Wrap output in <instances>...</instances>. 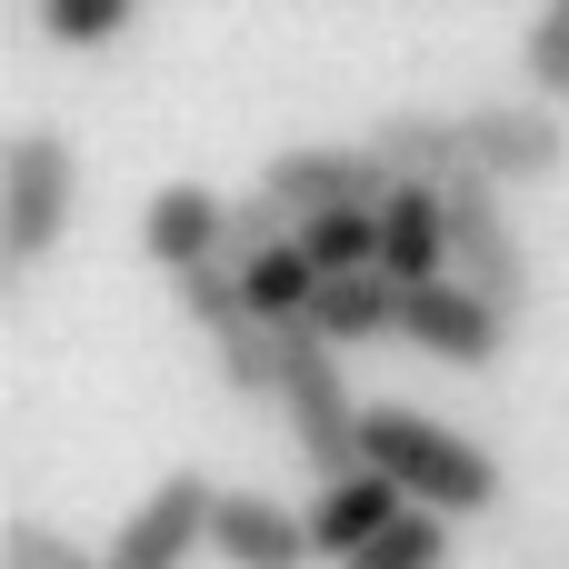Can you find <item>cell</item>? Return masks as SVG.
I'll return each instance as SVG.
<instances>
[{
    "label": "cell",
    "instance_id": "obj_1",
    "mask_svg": "<svg viewBox=\"0 0 569 569\" xmlns=\"http://www.w3.org/2000/svg\"><path fill=\"white\" fill-rule=\"evenodd\" d=\"M360 470H380L410 510H440V520H480L500 510V460L430 420V410H400V400H370V430H360Z\"/></svg>",
    "mask_w": 569,
    "mask_h": 569
},
{
    "label": "cell",
    "instance_id": "obj_2",
    "mask_svg": "<svg viewBox=\"0 0 569 569\" xmlns=\"http://www.w3.org/2000/svg\"><path fill=\"white\" fill-rule=\"evenodd\" d=\"M80 210V160L60 130H10L0 140V280L20 290Z\"/></svg>",
    "mask_w": 569,
    "mask_h": 569
},
{
    "label": "cell",
    "instance_id": "obj_3",
    "mask_svg": "<svg viewBox=\"0 0 569 569\" xmlns=\"http://www.w3.org/2000/svg\"><path fill=\"white\" fill-rule=\"evenodd\" d=\"M450 280L480 290L500 320L530 310V240H520V220H510V190L480 180V170L450 180Z\"/></svg>",
    "mask_w": 569,
    "mask_h": 569
},
{
    "label": "cell",
    "instance_id": "obj_4",
    "mask_svg": "<svg viewBox=\"0 0 569 569\" xmlns=\"http://www.w3.org/2000/svg\"><path fill=\"white\" fill-rule=\"evenodd\" d=\"M460 150H470V170H480V180L530 190V180H560L569 130H560V110H550V100L510 90V100H470V110H460Z\"/></svg>",
    "mask_w": 569,
    "mask_h": 569
},
{
    "label": "cell",
    "instance_id": "obj_5",
    "mask_svg": "<svg viewBox=\"0 0 569 569\" xmlns=\"http://www.w3.org/2000/svg\"><path fill=\"white\" fill-rule=\"evenodd\" d=\"M210 520H220V480H210V470H170V480L110 530L100 560L110 569H190L210 550Z\"/></svg>",
    "mask_w": 569,
    "mask_h": 569
},
{
    "label": "cell",
    "instance_id": "obj_6",
    "mask_svg": "<svg viewBox=\"0 0 569 569\" xmlns=\"http://www.w3.org/2000/svg\"><path fill=\"white\" fill-rule=\"evenodd\" d=\"M260 190L310 230V220H340V210H380V200H390V170H380L370 150H330V140H320V150H280V160L260 170Z\"/></svg>",
    "mask_w": 569,
    "mask_h": 569
},
{
    "label": "cell",
    "instance_id": "obj_7",
    "mask_svg": "<svg viewBox=\"0 0 569 569\" xmlns=\"http://www.w3.org/2000/svg\"><path fill=\"white\" fill-rule=\"evenodd\" d=\"M400 340H410L420 360H440V370H490V360L510 350V320H500L480 290L440 280V290H400Z\"/></svg>",
    "mask_w": 569,
    "mask_h": 569
},
{
    "label": "cell",
    "instance_id": "obj_8",
    "mask_svg": "<svg viewBox=\"0 0 569 569\" xmlns=\"http://www.w3.org/2000/svg\"><path fill=\"white\" fill-rule=\"evenodd\" d=\"M210 560L220 569H310V510L270 500V490H220V520H210Z\"/></svg>",
    "mask_w": 569,
    "mask_h": 569
},
{
    "label": "cell",
    "instance_id": "obj_9",
    "mask_svg": "<svg viewBox=\"0 0 569 569\" xmlns=\"http://www.w3.org/2000/svg\"><path fill=\"white\" fill-rule=\"evenodd\" d=\"M360 150L390 170V190H450V180H470V150H460V110H380Z\"/></svg>",
    "mask_w": 569,
    "mask_h": 569
},
{
    "label": "cell",
    "instance_id": "obj_10",
    "mask_svg": "<svg viewBox=\"0 0 569 569\" xmlns=\"http://www.w3.org/2000/svg\"><path fill=\"white\" fill-rule=\"evenodd\" d=\"M140 250H150V270H170V280L210 270V260L230 250V200H220V190H200V180L150 190V210H140Z\"/></svg>",
    "mask_w": 569,
    "mask_h": 569
},
{
    "label": "cell",
    "instance_id": "obj_11",
    "mask_svg": "<svg viewBox=\"0 0 569 569\" xmlns=\"http://www.w3.org/2000/svg\"><path fill=\"white\" fill-rule=\"evenodd\" d=\"M380 270L400 290H440L450 280V190H390L380 200Z\"/></svg>",
    "mask_w": 569,
    "mask_h": 569
},
{
    "label": "cell",
    "instance_id": "obj_12",
    "mask_svg": "<svg viewBox=\"0 0 569 569\" xmlns=\"http://www.w3.org/2000/svg\"><path fill=\"white\" fill-rule=\"evenodd\" d=\"M400 520H410V500H400V490H390L380 470H360V480H330V490L310 500V550L350 569L360 550H370V540H390Z\"/></svg>",
    "mask_w": 569,
    "mask_h": 569
},
{
    "label": "cell",
    "instance_id": "obj_13",
    "mask_svg": "<svg viewBox=\"0 0 569 569\" xmlns=\"http://www.w3.org/2000/svg\"><path fill=\"white\" fill-rule=\"evenodd\" d=\"M310 330H320L330 350L400 340V280H390V270H370V280H320V310H310Z\"/></svg>",
    "mask_w": 569,
    "mask_h": 569
},
{
    "label": "cell",
    "instance_id": "obj_14",
    "mask_svg": "<svg viewBox=\"0 0 569 569\" xmlns=\"http://www.w3.org/2000/svg\"><path fill=\"white\" fill-rule=\"evenodd\" d=\"M240 280H250V310H260L270 330H300V320L320 310V270H310V250H300V240H290V250H270V260H250Z\"/></svg>",
    "mask_w": 569,
    "mask_h": 569
},
{
    "label": "cell",
    "instance_id": "obj_15",
    "mask_svg": "<svg viewBox=\"0 0 569 569\" xmlns=\"http://www.w3.org/2000/svg\"><path fill=\"white\" fill-rule=\"evenodd\" d=\"M300 250H310V270H320V280H370V270H380V210L310 220V230H300Z\"/></svg>",
    "mask_w": 569,
    "mask_h": 569
},
{
    "label": "cell",
    "instance_id": "obj_16",
    "mask_svg": "<svg viewBox=\"0 0 569 569\" xmlns=\"http://www.w3.org/2000/svg\"><path fill=\"white\" fill-rule=\"evenodd\" d=\"M520 80H530V100L569 110V0H550V10L520 30Z\"/></svg>",
    "mask_w": 569,
    "mask_h": 569
},
{
    "label": "cell",
    "instance_id": "obj_17",
    "mask_svg": "<svg viewBox=\"0 0 569 569\" xmlns=\"http://www.w3.org/2000/svg\"><path fill=\"white\" fill-rule=\"evenodd\" d=\"M130 30V0H40V40L50 50H100Z\"/></svg>",
    "mask_w": 569,
    "mask_h": 569
},
{
    "label": "cell",
    "instance_id": "obj_18",
    "mask_svg": "<svg viewBox=\"0 0 569 569\" xmlns=\"http://www.w3.org/2000/svg\"><path fill=\"white\" fill-rule=\"evenodd\" d=\"M180 310H190V330H210V340H220V330H240V320H250V280H240L230 260H210V270H190V280H180Z\"/></svg>",
    "mask_w": 569,
    "mask_h": 569
},
{
    "label": "cell",
    "instance_id": "obj_19",
    "mask_svg": "<svg viewBox=\"0 0 569 569\" xmlns=\"http://www.w3.org/2000/svg\"><path fill=\"white\" fill-rule=\"evenodd\" d=\"M350 569H450V520L440 510H410L390 540H370Z\"/></svg>",
    "mask_w": 569,
    "mask_h": 569
},
{
    "label": "cell",
    "instance_id": "obj_20",
    "mask_svg": "<svg viewBox=\"0 0 569 569\" xmlns=\"http://www.w3.org/2000/svg\"><path fill=\"white\" fill-rule=\"evenodd\" d=\"M0 550H10L0 569H110V560H90L80 540H60L50 520H10V530H0Z\"/></svg>",
    "mask_w": 569,
    "mask_h": 569
}]
</instances>
